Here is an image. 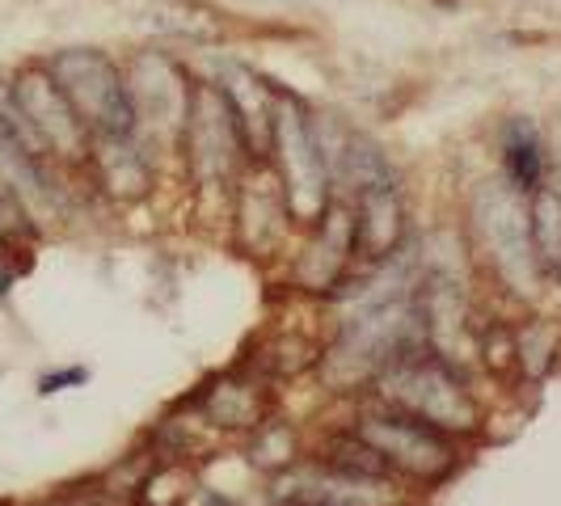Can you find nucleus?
<instances>
[{
  "label": "nucleus",
  "instance_id": "7ed1b4c3",
  "mask_svg": "<svg viewBox=\"0 0 561 506\" xmlns=\"http://www.w3.org/2000/svg\"><path fill=\"white\" fill-rule=\"evenodd\" d=\"M148 26L169 38H186L195 47L220 43L228 34L225 18L203 0H157V4H148Z\"/></svg>",
  "mask_w": 561,
  "mask_h": 506
},
{
  "label": "nucleus",
  "instance_id": "f257e3e1",
  "mask_svg": "<svg viewBox=\"0 0 561 506\" xmlns=\"http://www.w3.org/2000/svg\"><path fill=\"white\" fill-rule=\"evenodd\" d=\"M47 72L56 77L72 111L81 114L89 136H98V140H131L136 136L140 118H136V102L127 89V72L106 51H98V47L59 51L47 64Z\"/></svg>",
  "mask_w": 561,
  "mask_h": 506
},
{
  "label": "nucleus",
  "instance_id": "f03ea898",
  "mask_svg": "<svg viewBox=\"0 0 561 506\" xmlns=\"http://www.w3.org/2000/svg\"><path fill=\"white\" fill-rule=\"evenodd\" d=\"M13 106L30 123V131L38 136L43 148H56L64 157H81L89 143V127L81 114L72 111V102L64 97V89L47 68H30L13 84Z\"/></svg>",
  "mask_w": 561,
  "mask_h": 506
},
{
  "label": "nucleus",
  "instance_id": "39448f33",
  "mask_svg": "<svg viewBox=\"0 0 561 506\" xmlns=\"http://www.w3.org/2000/svg\"><path fill=\"white\" fill-rule=\"evenodd\" d=\"M84 371H64V376H47L43 380V393H51V389H59V384H77Z\"/></svg>",
  "mask_w": 561,
  "mask_h": 506
},
{
  "label": "nucleus",
  "instance_id": "423d86ee",
  "mask_svg": "<svg viewBox=\"0 0 561 506\" xmlns=\"http://www.w3.org/2000/svg\"><path fill=\"white\" fill-rule=\"evenodd\" d=\"M13 114V84L0 81V118H9Z\"/></svg>",
  "mask_w": 561,
  "mask_h": 506
},
{
  "label": "nucleus",
  "instance_id": "20e7f679",
  "mask_svg": "<svg viewBox=\"0 0 561 506\" xmlns=\"http://www.w3.org/2000/svg\"><path fill=\"white\" fill-rule=\"evenodd\" d=\"M503 173L524 195H536L545 182V143L528 118H511L503 127Z\"/></svg>",
  "mask_w": 561,
  "mask_h": 506
}]
</instances>
